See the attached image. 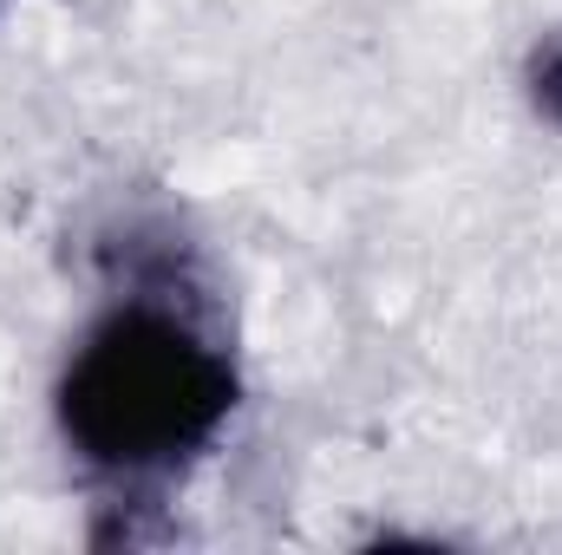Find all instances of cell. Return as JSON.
Wrapping results in <instances>:
<instances>
[{"instance_id":"1","label":"cell","mask_w":562,"mask_h":555,"mask_svg":"<svg viewBox=\"0 0 562 555\" xmlns=\"http://www.w3.org/2000/svg\"><path fill=\"white\" fill-rule=\"evenodd\" d=\"M229 412L236 366L223 340L157 294H132L99 314L59 380L66 451L112 484L170 477L229 424Z\"/></svg>"},{"instance_id":"2","label":"cell","mask_w":562,"mask_h":555,"mask_svg":"<svg viewBox=\"0 0 562 555\" xmlns=\"http://www.w3.org/2000/svg\"><path fill=\"white\" fill-rule=\"evenodd\" d=\"M537 105H543V118H562V46L537 53Z\"/></svg>"}]
</instances>
